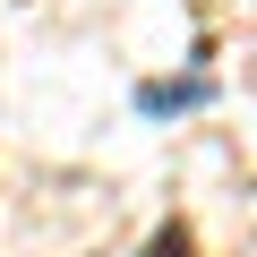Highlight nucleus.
I'll use <instances>...</instances> for the list:
<instances>
[{
  "instance_id": "f257e3e1",
  "label": "nucleus",
  "mask_w": 257,
  "mask_h": 257,
  "mask_svg": "<svg viewBox=\"0 0 257 257\" xmlns=\"http://www.w3.org/2000/svg\"><path fill=\"white\" fill-rule=\"evenodd\" d=\"M146 257H189V223H163V231L146 240Z\"/></svg>"
}]
</instances>
